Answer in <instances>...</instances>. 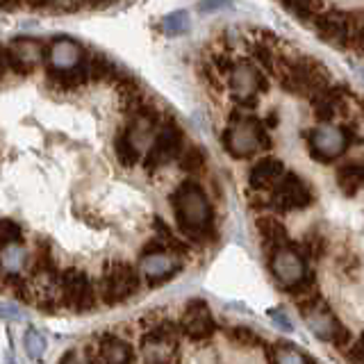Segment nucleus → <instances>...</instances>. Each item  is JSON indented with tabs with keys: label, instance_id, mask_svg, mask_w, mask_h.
<instances>
[{
	"label": "nucleus",
	"instance_id": "39",
	"mask_svg": "<svg viewBox=\"0 0 364 364\" xmlns=\"http://www.w3.org/2000/svg\"><path fill=\"white\" fill-rule=\"evenodd\" d=\"M337 267H339L341 273H344V276L355 278V273H358V269H360V257H358L355 253L341 255V257L337 259Z\"/></svg>",
	"mask_w": 364,
	"mask_h": 364
},
{
	"label": "nucleus",
	"instance_id": "7",
	"mask_svg": "<svg viewBox=\"0 0 364 364\" xmlns=\"http://www.w3.org/2000/svg\"><path fill=\"white\" fill-rule=\"evenodd\" d=\"M228 87L232 91V100L244 109H255L259 102V94L269 91L267 73L255 62H237L228 75Z\"/></svg>",
	"mask_w": 364,
	"mask_h": 364
},
{
	"label": "nucleus",
	"instance_id": "29",
	"mask_svg": "<svg viewBox=\"0 0 364 364\" xmlns=\"http://www.w3.org/2000/svg\"><path fill=\"white\" fill-rule=\"evenodd\" d=\"M28 259V253L23 244H5L0 250V262H3V271L5 273H18Z\"/></svg>",
	"mask_w": 364,
	"mask_h": 364
},
{
	"label": "nucleus",
	"instance_id": "21",
	"mask_svg": "<svg viewBox=\"0 0 364 364\" xmlns=\"http://www.w3.org/2000/svg\"><path fill=\"white\" fill-rule=\"evenodd\" d=\"M335 180L341 193L353 198L364 187V159H353V162H344L341 166H337Z\"/></svg>",
	"mask_w": 364,
	"mask_h": 364
},
{
	"label": "nucleus",
	"instance_id": "41",
	"mask_svg": "<svg viewBox=\"0 0 364 364\" xmlns=\"http://www.w3.org/2000/svg\"><path fill=\"white\" fill-rule=\"evenodd\" d=\"M212 64H214V68L219 71L221 75H230V71H232V66H235V62H232V57H228L225 53H214L212 55Z\"/></svg>",
	"mask_w": 364,
	"mask_h": 364
},
{
	"label": "nucleus",
	"instance_id": "33",
	"mask_svg": "<svg viewBox=\"0 0 364 364\" xmlns=\"http://www.w3.org/2000/svg\"><path fill=\"white\" fill-rule=\"evenodd\" d=\"M162 30L166 37H180L189 30V14L185 9H178V11H171L162 18Z\"/></svg>",
	"mask_w": 364,
	"mask_h": 364
},
{
	"label": "nucleus",
	"instance_id": "46",
	"mask_svg": "<svg viewBox=\"0 0 364 364\" xmlns=\"http://www.w3.org/2000/svg\"><path fill=\"white\" fill-rule=\"evenodd\" d=\"M276 123H278V114H276V109H273V114H269V117H267V128L271 130Z\"/></svg>",
	"mask_w": 364,
	"mask_h": 364
},
{
	"label": "nucleus",
	"instance_id": "32",
	"mask_svg": "<svg viewBox=\"0 0 364 364\" xmlns=\"http://www.w3.org/2000/svg\"><path fill=\"white\" fill-rule=\"evenodd\" d=\"M328 250V239L326 235H321L318 230H310L305 232L301 239V253L310 259H321Z\"/></svg>",
	"mask_w": 364,
	"mask_h": 364
},
{
	"label": "nucleus",
	"instance_id": "38",
	"mask_svg": "<svg viewBox=\"0 0 364 364\" xmlns=\"http://www.w3.org/2000/svg\"><path fill=\"white\" fill-rule=\"evenodd\" d=\"M200 75H203L205 82L210 85V89L214 91V94H221V91L225 89V85L221 82V77H219L221 73L216 71L212 62H210V64H200Z\"/></svg>",
	"mask_w": 364,
	"mask_h": 364
},
{
	"label": "nucleus",
	"instance_id": "15",
	"mask_svg": "<svg viewBox=\"0 0 364 364\" xmlns=\"http://www.w3.org/2000/svg\"><path fill=\"white\" fill-rule=\"evenodd\" d=\"M139 271L151 287H157V284H164V282L173 280L178 276V273L182 271V262H180V255L173 253V250L153 248V250L141 253Z\"/></svg>",
	"mask_w": 364,
	"mask_h": 364
},
{
	"label": "nucleus",
	"instance_id": "44",
	"mask_svg": "<svg viewBox=\"0 0 364 364\" xmlns=\"http://www.w3.org/2000/svg\"><path fill=\"white\" fill-rule=\"evenodd\" d=\"M269 316L273 318V321H276L282 330H289V333H291V330H294V323L289 321V316L287 314H284L282 310H278V307H276V310H269Z\"/></svg>",
	"mask_w": 364,
	"mask_h": 364
},
{
	"label": "nucleus",
	"instance_id": "2",
	"mask_svg": "<svg viewBox=\"0 0 364 364\" xmlns=\"http://www.w3.org/2000/svg\"><path fill=\"white\" fill-rule=\"evenodd\" d=\"M273 77L278 80L284 91H289L294 96H307L312 98L318 91L333 85L328 68L314 60L310 55H299V57H276V68H273Z\"/></svg>",
	"mask_w": 364,
	"mask_h": 364
},
{
	"label": "nucleus",
	"instance_id": "6",
	"mask_svg": "<svg viewBox=\"0 0 364 364\" xmlns=\"http://www.w3.org/2000/svg\"><path fill=\"white\" fill-rule=\"evenodd\" d=\"M301 316L305 318V323L312 330L314 337H318L321 341H328V344H333L341 353H346L350 348V344H353L350 330L339 321L323 299H316L312 305L303 307Z\"/></svg>",
	"mask_w": 364,
	"mask_h": 364
},
{
	"label": "nucleus",
	"instance_id": "20",
	"mask_svg": "<svg viewBox=\"0 0 364 364\" xmlns=\"http://www.w3.org/2000/svg\"><path fill=\"white\" fill-rule=\"evenodd\" d=\"M284 176V164L276 157H264L248 171V185L253 189L267 191Z\"/></svg>",
	"mask_w": 364,
	"mask_h": 364
},
{
	"label": "nucleus",
	"instance_id": "34",
	"mask_svg": "<svg viewBox=\"0 0 364 364\" xmlns=\"http://www.w3.org/2000/svg\"><path fill=\"white\" fill-rule=\"evenodd\" d=\"M228 339L235 341V344L244 346V348H255V346H264V341L259 339L255 330H250L246 326H235L228 330Z\"/></svg>",
	"mask_w": 364,
	"mask_h": 364
},
{
	"label": "nucleus",
	"instance_id": "17",
	"mask_svg": "<svg viewBox=\"0 0 364 364\" xmlns=\"http://www.w3.org/2000/svg\"><path fill=\"white\" fill-rule=\"evenodd\" d=\"M180 328H182V335L191 341H205L210 339L216 333V323L212 318V312L205 301L200 299H191L185 310H182L180 316Z\"/></svg>",
	"mask_w": 364,
	"mask_h": 364
},
{
	"label": "nucleus",
	"instance_id": "14",
	"mask_svg": "<svg viewBox=\"0 0 364 364\" xmlns=\"http://www.w3.org/2000/svg\"><path fill=\"white\" fill-rule=\"evenodd\" d=\"M269 269H271V276H273V280H276L278 287L291 289L294 284L299 280H303V276L307 273L305 255L301 253V248L287 244V246H282V248L271 253Z\"/></svg>",
	"mask_w": 364,
	"mask_h": 364
},
{
	"label": "nucleus",
	"instance_id": "47",
	"mask_svg": "<svg viewBox=\"0 0 364 364\" xmlns=\"http://www.w3.org/2000/svg\"><path fill=\"white\" fill-rule=\"evenodd\" d=\"M73 360H77V358H75V353H73V350H71V353H66V355L62 358V362H73Z\"/></svg>",
	"mask_w": 364,
	"mask_h": 364
},
{
	"label": "nucleus",
	"instance_id": "45",
	"mask_svg": "<svg viewBox=\"0 0 364 364\" xmlns=\"http://www.w3.org/2000/svg\"><path fill=\"white\" fill-rule=\"evenodd\" d=\"M26 0H3V9L5 11H11V9H18Z\"/></svg>",
	"mask_w": 364,
	"mask_h": 364
},
{
	"label": "nucleus",
	"instance_id": "31",
	"mask_svg": "<svg viewBox=\"0 0 364 364\" xmlns=\"http://www.w3.org/2000/svg\"><path fill=\"white\" fill-rule=\"evenodd\" d=\"M3 282L5 287L11 289L14 299H18L21 303H34V287L30 284V280H26L21 273H5L3 271Z\"/></svg>",
	"mask_w": 364,
	"mask_h": 364
},
{
	"label": "nucleus",
	"instance_id": "35",
	"mask_svg": "<svg viewBox=\"0 0 364 364\" xmlns=\"http://www.w3.org/2000/svg\"><path fill=\"white\" fill-rule=\"evenodd\" d=\"M23 346H26L28 355L32 360H39L43 355V350H46V337L39 333L37 328H28L26 337H23Z\"/></svg>",
	"mask_w": 364,
	"mask_h": 364
},
{
	"label": "nucleus",
	"instance_id": "3",
	"mask_svg": "<svg viewBox=\"0 0 364 364\" xmlns=\"http://www.w3.org/2000/svg\"><path fill=\"white\" fill-rule=\"evenodd\" d=\"M221 144L225 153L235 159H248L259 151L273 148L267 123H262L253 114L232 112L228 117V125L221 134Z\"/></svg>",
	"mask_w": 364,
	"mask_h": 364
},
{
	"label": "nucleus",
	"instance_id": "36",
	"mask_svg": "<svg viewBox=\"0 0 364 364\" xmlns=\"http://www.w3.org/2000/svg\"><path fill=\"white\" fill-rule=\"evenodd\" d=\"M269 360H273V362H312V358L303 355L299 346H291V344H280V348L269 350Z\"/></svg>",
	"mask_w": 364,
	"mask_h": 364
},
{
	"label": "nucleus",
	"instance_id": "28",
	"mask_svg": "<svg viewBox=\"0 0 364 364\" xmlns=\"http://www.w3.org/2000/svg\"><path fill=\"white\" fill-rule=\"evenodd\" d=\"M153 230H155V235H157L159 239H162L164 246H166L168 250H173V253H178V255H182V257H185V255L189 253L187 244L182 242V239H178V235H176L173 230H171L164 219H159V216H155V219H153Z\"/></svg>",
	"mask_w": 364,
	"mask_h": 364
},
{
	"label": "nucleus",
	"instance_id": "43",
	"mask_svg": "<svg viewBox=\"0 0 364 364\" xmlns=\"http://www.w3.org/2000/svg\"><path fill=\"white\" fill-rule=\"evenodd\" d=\"M230 5V0H198V11L208 14V11H216Z\"/></svg>",
	"mask_w": 364,
	"mask_h": 364
},
{
	"label": "nucleus",
	"instance_id": "48",
	"mask_svg": "<svg viewBox=\"0 0 364 364\" xmlns=\"http://www.w3.org/2000/svg\"><path fill=\"white\" fill-rule=\"evenodd\" d=\"M360 75H362V77H364V68H360Z\"/></svg>",
	"mask_w": 364,
	"mask_h": 364
},
{
	"label": "nucleus",
	"instance_id": "8",
	"mask_svg": "<svg viewBox=\"0 0 364 364\" xmlns=\"http://www.w3.org/2000/svg\"><path fill=\"white\" fill-rule=\"evenodd\" d=\"M269 191V208L276 214L307 210L314 203V191L310 182H305L296 173H284Z\"/></svg>",
	"mask_w": 364,
	"mask_h": 364
},
{
	"label": "nucleus",
	"instance_id": "27",
	"mask_svg": "<svg viewBox=\"0 0 364 364\" xmlns=\"http://www.w3.org/2000/svg\"><path fill=\"white\" fill-rule=\"evenodd\" d=\"M248 55H250V60H253L267 75H273V68H276V57L278 55L273 53L271 43L253 39V43H250V48H248Z\"/></svg>",
	"mask_w": 364,
	"mask_h": 364
},
{
	"label": "nucleus",
	"instance_id": "9",
	"mask_svg": "<svg viewBox=\"0 0 364 364\" xmlns=\"http://www.w3.org/2000/svg\"><path fill=\"white\" fill-rule=\"evenodd\" d=\"M305 136H307V148H310L312 159H316V162H321V164H330L348 151L350 141L355 139V132L350 128H335V125L323 123V125H318V128L310 130Z\"/></svg>",
	"mask_w": 364,
	"mask_h": 364
},
{
	"label": "nucleus",
	"instance_id": "11",
	"mask_svg": "<svg viewBox=\"0 0 364 364\" xmlns=\"http://www.w3.org/2000/svg\"><path fill=\"white\" fill-rule=\"evenodd\" d=\"M312 28L316 30L318 39L335 46V48H350L353 32H355V14L337 7L323 9L312 21Z\"/></svg>",
	"mask_w": 364,
	"mask_h": 364
},
{
	"label": "nucleus",
	"instance_id": "25",
	"mask_svg": "<svg viewBox=\"0 0 364 364\" xmlns=\"http://www.w3.org/2000/svg\"><path fill=\"white\" fill-rule=\"evenodd\" d=\"M114 153H117L119 164L125 168H132L141 162V148L130 139L125 128L117 134V139H114Z\"/></svg>",
	"mask_w": 364,
	"mask_h": 364
},
{
	"label": "nucleus",
	"instance_id": "23",
	"mask_svg": "<svg viewBox=\"0 0 364 364\" xmlns=\"http://www.w3.org/2000/svg\"><path fill=\"white\" fill-rule=\"evenodd\" d=\"M87 64H89L91 82H112L114 85L123 75L121 68L114 64L109 57L102 55V53H91V55H87Z\"/></svg>",
	"mask_w": 364,
	"mask_h": 364
},
{
	"label": "nucleus",
	"instance_id": "16",
	"mask_svg": "<svg viewBox=\"0 0 364 364\" xmlns=\"http://www.w3.org/2000/svg\"><path fill=\"white\" fill-rule=\"evenodd\" d=\"M87 360L89 362H107V364H125L134 362V348L117 333H102L87 344Z\"/></svg>",
	"mask_w": 364,
	"mask_h": 364
},
{
	"label": "nucleus",
	"instance_id": "26",
	"mask_svg": "<svg viewBox=\"0 0 364 364\" xmlns=\"http://www.w3.org/2000/svg\"><path fill=\"white\" fill-rule=\"evenodd\" d=\"M282 5L303 23H312L326 9V0H282Z\"/></svg>",
	"mask_w": 364,
	"mask_h": 364
},
{
	"label": "nucleus",
	"instance_id": "12",
	"mask_svg": "<svg viewBox=\"0 0 364 364\" xmlns=\"http://www.w3.org/2000/svg\"><path fill=\"white\" fill-rule=\"evenodd\" d=\"M60 287H62V301L64 307H68L75 314H89L96 310L98 299L94 282L89 276L80 269H66L60 276Z\"/></svg>",
	"mask_w": 364,
	"mask_h": 364
},
{
	"label": "nucleus",
	"instance_id": "10",
	"mask_svg": "<svg viewBox=\"0 0 364 364\" xmlns=\"http://www.w3.org/2000/svg\"><path fill=\"white\" fill-rule=\"evenodd\" d=\"M182 141H185V134H182V128L176 121L168 119L166 123H162V128L146 148L144 168L148 173H155L157 168L166 166L171 159H176L182 153Z\"/></svg>",
	"mask_w": 364,
	"mask_h": 364
},
{
	"label": "nucleus",
	"instance_id": "42",
	"mask_svg": "<svg viewBox=\"0 0 364 364\" xmlns=\"http://www.w3.org/2000/svg\"><path fill=\"white\" fill-rule=\"evenodd\" d=\"M346 358L350 362H364V333L350 344V348L346 350Z\"/></svg>",
	"mask_w": 364,
	"mask_h": 364
},
{
	"label": "nucleus",
	"instance_id": "4",
	"mask_svg": "<svg viewBox=\"0 0 364 364\" xmlns=\"http://www.w3.org/2000/svg\"><path fill=\"white\" fill-rule=\"evenodd\" d=\"M141 287V271H136L130 262L107 259L102 264L100 276V296L105 305H119L132 299Z\"/></svg>",
	"mask_w": 364,
	"mask_h": 364
},
{
	"label": "nucleus",
	"instance_id": "1",
	"mask_svg": "<svg viewBox=\"0 0 364 364\" xmlns=\"http://www.w3.org/2000/svg\"><path fill=\"white\" fill-rule=\"evenodd\" d=\"M171 208L176 214L180 235L193 244H205L214 239V214L208 193L196 180H185L171 193Z\"/></svg>",
	"mask_w": 364,
	"mask_h": 364
},
{
	"label": "nucleus",
	"instance_id": "24",
	"mask_svg": "<svg viewBox=\"0 0 364 364\" xmlns=\"http://www.w3.org/2000/svg\"><path fill=\"white\" fill-rule=\"evenodd\" d=\"M48 80L57 91H75L91 82L89 75V64L85 62L82 66L73 68V71H48Z\"/></svg>",
	"mask_w": 364,
	"mask_h": 364
},
{
	"label": "nucleus",
	"instance_id": "5",
	"mask_svg": "<svg viewBox=\"0 0 364 364\" xmlns=\"http://www.w3.org/2000/svg\"><path fill=\"white\" fill-rule=\"evenodd\" d=\"M182 335L180 323L171 321L168 316H159L157 321L144 330L141 348L148 362H178L180 360V339Z\"/></svg>",
	"mask_w": 364,
	"mask_h": 364
},
{
	"label": "nucleus",
	"instance_id": "22",
	"mask_svg": "<svg viewBox=\"0 0 364 364\" xmlns=\"http://www.w3.org/2000/svg\"><path fill=\"white\" fill-rule=\"evenodd\" d=\"M57 264L53 257V246L48 239L39 237L37 246H34V255L30 262V276L32 278H46V276H55Z\"/></svg>",
	"mask_w": 364,
	"mask_h": 364
},
{
	"label": "nucleus",
	"instance_id": "18",
	"mask_svg": "<svg viewBox=\"0 0 364 364\" xmlns=\"http://www.w3.org/2000/svg\"><path fill=\"white\" fill-rule=\"evenodd\" d=\"M87 62V53L82 43L71 37H57L48 43L46 50V66L48 71H73Z\"/></svg>",
	"mask_w": 364,
	"mask_h": 364
},
{
	"label": "nucleus",
	"instance_id": "19",
	"mask_svg": "<svg viewBox=\"0 0 364 364\" xmlns=\"http://www.w3.org/2000/svg\"><path fill=\"white\" fill-rule=\"evenodd\" d=\"M255 230H257V235L262 239V246H264L269 255L273 250L289 244V230L284 228L282 221L276 219V216H259L255 221Z\"/></svg>",
	"mask_w": 364,
	"mask_h": 364
},
{
	"label": "nucleus",
	"instance_id": "40",
	"mask_svg": "<svg viewBox=\"0 0 364 364\" xmlns=\"http://www.w3.org/2000/svg\"><path fill=\"white\" fill-rule=\"evenodd\" d=\"M246 198H248V208L250 210H264V208H269V196H264V191H262V189L250 187L248 193H246Z\"/></svg>",
	"mask_w": 364,
	"mask_h": 364
},
{
	"label": "nucleus",
	"instance_id": "13",
	"mask_svg": "<svg viewBox=\"0 0 364 364\" xmlns=\"http://www.w3.org/2000/svg\"><path fill=\"white\" fill-rule=\"evenodd\" d=\"M48 46L32 37L11 39L3 50V71H14L16 75H30L32 68H37L46 60Z\"/></svg>",
	"mask_w": 364,
	"mask_h": 364
},
{
	"label": "nucleus",
	"instance_id": "30",
	"mask_svg": "<svg viewBox=\"0 0 364 364\" xmlns=\"http://www.w3.org/2000/svg\"><path fill=\"white\" fill-rule=\"evenodd\" d=\"M178 166L185 173H200L205 168V153L200 146H185L182 153L178 155Z\"/></svg>",
	"mask_w": 364,
	"mask_h": 364
},
{
	"label": "nucleus",
	"instance_id": "37",
	"mask_svg": "<svg viewBox=\"0 0 364 364\" xmlns=\"http://www.w3.org/2000/svg\"><path fill=\"white\" fill-rule=\"evenodd\" d=\"M0 239L5 244H23V228L11 221V219H3L0 221Z\"/></svg>",
	"mask_w": 364,
	"mask_h": 364
}]
</instances>
